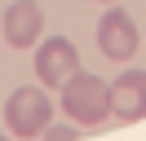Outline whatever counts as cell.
Returning a JSON list of instances; mask_svg holds the SVG:
<instances>
[{
    "instance_id": "5b68a950",
    "label": "cell",
    "mask_w": 146,
    "mask_h": 141,
    "mask_svg": "<svg viewBox=\"0 0 146 141\" xmlns=\"http://www.w3.org/2000/svg\"><path fill=\"white\" fill-rule=\"evenodd\" d=\"M106 97H111V115L119 123L146 119V70H124L115 84H106Z\"/></svg>"
},
{
    "instance_id": "277c9868",
    "label": "cell",
    "mask_w": 146,
    "mask_h": 141,
    "mask_svg": "<svg viewBox=\"0 0 146 141\" xmlns=\"http://www.w3.org/2000/svg\"><path fill=\"white\" fill-rule=\"evenodd\" d=\"M80 70V53H75L71 40H62V35H53V40H44L36 49V75H40V88H62L66 75H75Z\"/></svg>"
},
{
    "instance_id": "ba28073f",
    "label": "cell",
    "mask_w": 146,
    "mask_h": 141,
    "mask_svg": "<svg viewBox=\"0 0 146 141\" xmlns=\"http://www.w3.org/2000/svg\"><path fill=\"white\" fill-rule=\"evenodd\" d=\"M0 141H9V132H0Z\"/></svg>"
},
{
    "instance_id": "8992f818",
    "label": "cell",
    "mask_w": 146,
    "mask_h": 141,
    "mask_svg": "<svg viewBox=\"0 0 146 141\" xmlns=\"http://www.w3.org/2000/svg\"><path fill=\"white\" fill-rule=\"evenodd\" d=\"M40 31H44V13H40L36 0H13L5 9V40L13 49H31L40 40Z\"/></svg>"
},
{
    "instance_id": "6da1fadb",
    "label": "cell",
    "mask_w": 146,
    "mask_h": 141,
    "mask_svg": "<svg viewBox=\"0 0 146 141\" xmlns=\"http://www.w3.org/2000/svg\"><path fill=\"white\" fill-rule=\"evenodd\" d=\"M62 110L71 123L80 128H98L102 119H111V97H106V79L89 75V70H75L62 79Z\"/></svg>"
},
{
    "instance_id": "52a82bcc",
    "label": "cell",
    "mask_w": 146,
    "mask_h": 141,
    "mask_svg": "<svg viewBox=\"0 0 146 141\" xmlns=\"http://www.w3.org/2000/svg\"><path fill=\"white\" fill-rule=\"evenodd\" d=\"M80 137V123H44L40 128V141H75Z\"/></svg>"
},
{
    "instance_id": "3957f363",
    "label": "cell",
    "mask_w": 146,
    "mask_h": 141,
    "mask_svg": "<svg viewBox=\"0 0 146 141\" xmlns=\"http://www.w3.org/2000/svg\"><path fill=\"white\" fill-rule=\"evenodd\" d=\"M137 44H142V35H137L133 18L124 13V9H106L98 22V49L106 53L111 62H128L137 53Z\"/></svg>"
},
{
    "instance_id": "7a4b0ae2",
    "label": "cell",
    "mask_w": 146,
    "mask_h": 141,
    "mask_svg": "<svg viewBox=\"0 0 146 141\" xmlns=\"http://www.w3.org/2000/svg\"><path fill=\"white\" fill-rule=\"evenodd\" d=\"M5 119H9V132L22 141H36L44 123H53V101H49V88L40 84H22L9 93L5 101Z\"/></svg>"
}]
</instances>
